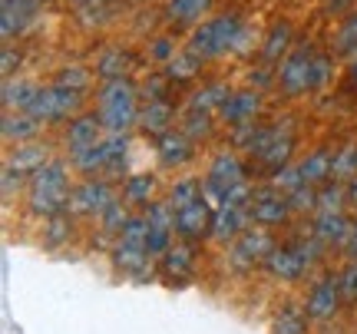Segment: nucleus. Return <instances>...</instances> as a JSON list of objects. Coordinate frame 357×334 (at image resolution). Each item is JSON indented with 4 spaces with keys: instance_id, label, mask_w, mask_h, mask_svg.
Listing matches in <instances>:
<instances>
[{
    "instance_id": "nucleus-33",
    "label": "nucleus",
    "mask_w": 357,
    "mask_h": 334,
    "mask_svg": "<svg viewBox=\"0 0 357 334\" xmlns=\"http://www.w3.org/2000/svg\"><path fill=\"white\" fill-rule=\"evenodd\" d=\"M73 229H77V215L73 212H60V215L43 219V245L47 248H63L73 238Z\"/></svg>"
},
{
    "instance_id": "nucleus-18",
    "label": "nucleus",
    "mask_w": 357,
    "mask_h": 334,
    "mask_svg": "<svg viewBox=\"0 0 357 334\" xmlns=\"http://www.w3.org/2000/svg\"><path fill=\"white\" fill-rule=\"evenodd\" d=\"M351 225H354V219L347 215L344 208H318V212L311 215V231H314L328 248H341V252L347 248Z\"/></svg>"
},
{
    "instance_id": "nucleus-49",
    "label": "nucleus",
    "mask_w": 357,
    "mask_h": 334,
    "mask_svg": "<svg viewBox=\"0 0 357 334\" xmlns=\"http://www.w3.org/2000/svg\"><path fill=\"white\" fill-rule=\"evenodd\" d=\"M26 182H30V176L26 172H20V169H13L3 162V176H0V189H3V199L10 202L17 192H24L26 189Z\"/></svg>"
},
{
    "instance_id": "nucleus-37",
    "label": "nucleus",
    "mask_w": 357,
    "mask_h": 334,
    "mask_svg": "<svg viewBox=\"0 0 357 334\" xmlns=\"http://www.w3.org/2000/svg\"><path fill=\"white\" fill-rule=\"evenodd\" d=\"M205 195V182L195 179V176H182V179L172 182V189H169V202H172V208H182L189 206V202H195V199H202Z\"/></svg>"
},
{
    "instance_id": "nucleus-32",
    "label": "nucleus",
    "mask_w": 357,
    "mask_h": 334,
    "mask_svg": "<svg viewBox=\"0 0 357 334\" xmlns=\"http://www.w3.org/2000/svg\"><path fill=\"white\" fill-rule=\"evenodd\" d=\"M202 66H205V60L199 56V53H192L189 47H182L162 70H166V77L172 79L176 86H185V83H192V79L202 73Z\"/></svg>"
},
{
    "instance_id": "nucleus-45",
    "label": "nucleus",
    "mask_w": 357,
    "mask_h": 334,
    "mask_svg": "<svg viewBox=\"0 0 357 334\" xmlns=\"http://www.w3.org/2000/svg\"><path fill=\"white\" fill-rule=\"evenodd\" d=\"M347 195H344V182L328 179L318 185V208H344Z\"/></svg>"
},
{
    "instance_id": "nucleus-16",
    "label": "nucleus",
    "mask_w": 357,
    "mask_h": 334,
    "mask_svg": "<svg viewBox=\"0 0 357 334\" xmlns=\"http://www.w3.org/2000/svg\"><path fill=\"white\" fill-rule=\"evenodd\" d=\"M261 106H265L261 90H252V86H245V90H231V96L225 100V106L218 109V123H225L229 129L245 126V123H258Z\"/></svg>"
},
{
    "instance_id": "nucleus-47",
    "label": "nucleus",
    "mask_w": 357,
    "mask_h": 334,
    "mask_svg": "<svg viewBox=\"0 0 357 334\" xmlns=\"http://www.w3.org/2000/svg\"><path fill=\"white\" fill-rule=\"evenodd\" d=\"M337 275H341V295H344V308H354V305H357V258H347Z\"/></svg>"
},
{
    "instance_id": "nucleus-10",
    "label": "nucleus",
    "mask_w": 357,
    "mask_h": 334,
    "mask_svg": "<svg viewBox=\"0 0 357 334\" xmlns=\"http://www.w3.org/2000/svg\"><path fill=\"white\" fill-rule=\"evenodd\" d=\"M116 199H119V192H116L113 179H106V176H86L83 182L73 185L70 212H73L77 219H100Z\"/></svg>"
},
{
    "instance_id": "nucleus-31",
    "label": "nucleus",
    "mask_w": 357,
    "mask_h": 334,
    "mask_svg": "<svg viewBox=\"0 0 357 334\" xmlns=\"http://www.w3.org/2000/svg\"><path fill=\"white\" fill-rule=\"evenodd\" d=\"M136 66V56L132 50H123V47H109L96 56L93 63V73L100 79H116V77H129V70Z\"/></svg>"
},
{
    "instance_id": "nucleus-58",
    "label": "nucleus",
    "mask_w": 357,
    "mask_h": 334,
    "mask_svg": "<svg viewBox=\"0 0 357 334\" xmlns=\"http://www.w3.org/2000/svg\"><path fill=\"white\" fill-rule=\"evenodd\" d=\"M77 3H79V0H77Z\"/></svg>"
},
{
    "instance_id": "nucleus-28",
    "label": "nucleus",
    "mask_w": 357,
    "mask_h": 334,
    "mask_svg": "<svg viewBox=\"0 0 357 334\" xmlns=\"http://www.w3.org/2000/svg\"><path fill=\"white\" fill-rule=\"evenodd\" d=\"M50 159H53L50 146L33 139V142H17V149H10L3 162L13 169H20V172H26V176H33V172H37L43 162H50Z\"/></svg>"
},
{
    "instance_id": "nucleus-13",
    "label": "nucleus",
    "mask_w": 357,
    "mask_h": 334,
    "mask_svg": "<svg viewBox=\"0 0 357 334\" xmlns=\"http://www.w3.org/2000/svg\"><path fill=\"white\" fill-rule=\"evenodd\" d=\"M212 212H215V202H212L208 195L176 208V238L192 242V245L205 242V238L212 235Z\"/></svg>"
},
{
    "instance_id": "nucleus-25",
    "label": "nucleus",
    "mask_w": 357,
    "mask_h": 334,
    "mask_svg": "<svg viewBox=\"0 0 357 334\" xmlns=\"http://www.w3.org/2000/svg\"><path fill=\"white\" fill-rule=\"evenodd\" d=\"M271 334H311V314L298 301H281L271 314Z\"/></svg>"
},
{
    "instance_id": "nucleus-30",
    "label": "nucleus",
    "mask_w": 357,
    "mask_h": 334,
    "mask_svg": "<svg viewBox=\"0 0 357 334\" xmlns=\"http://www.w3.org/2000/svg\"><path fill=\"white\" fill-rule=\"evenodd\" d=\"M298 166H301V176H305L307 185H321V182L331 179L334 172V149L331 146H314Z\"/></svg>"
},
{
    "instance_id": "nucleus-21",
    "label": "nucleus",
    "mask_w": 357,
    "mask_h": 334,
    "mask_svg": "<svg viewBox=\"0 0 357 334\" xmlns=\"http://www.w3.org/2000/svg\"><path fill=\"white\" fill-rule=\"evenodd\" d=\"M245 229H252V215H248V208H238V206H215L212 212V242L225 245L229 248Z\"/></svg>"
},
{
    "instance_id": "nucleus-20",
    "label": "nucleus",
    "mask_w": 357,
    "mask_h": 334,
    "mask_svg": "<svg viewBox=\"0 0 357 334\" xmlns=\"http://www.w3.org/2000/svg\"><path fill=\"white\" fill-rule=\"evenodd\" d=\"M155 159H159V166L169 169V172H176V169H185L195 159V142L182 132V129H169L166 136H159L155 139Z\"/></svg>"
},
{
    "instance_id": "nucleus-4",
    "label": "nucleus",
    "mask_w": 357,
    "mask_h": 334,
    "mask_svg": "<svg viewBox=\"0 0 357 334\" xmlns=\"http://www.w3.org/2000/svg\"><path fill=\"white\" fill-rule=\"evenodd\" d=\"M294 153H298V132H294V119H291V116L275 119V123H271V132H268V142L258 149L255 155H248L255 179H271L278 169H284L288 162H294Z\"/></svg>"
},
{
    "instance_id": "nucleus-12",
    "label": "nucleus",
    "mask_w": 357,
    "mask_h": 334,
    "mask_svg": "<svg viewBox=\"0 0 357 334\" xmlns=\"http://www.w3.org/2000/svg\"><path fill=\"white\" fill-rule=\"evenodd\" d=\"M261 268H265V275L271 282H278V284H298V282H305L307 275H314L311 261H307L305 252H301L294 242L275 245Z\"/></svg>"
},
{
    "instance_id": "nucleus-48",
    "label": "nucleus",
    "mask_w": 357,
    "mask_h": 334,
    "mask_svg": "<svg viewBox=\"0 0 357 334\" xmlns=\"http://www.w3.org/2000/svg\"><path fill=\"white\" fill-rule=\"evenodd\" d=\"M268 182H271L275 189H281V192H294L298 185H305V176H301V166H298V162H288V166L278 169Z\"/></svg>"
},
{
    "instance_id": "nucleus-9",
    "label": "nucleus",
    "mask_w": 357,
    "mask_h": 334,
    "mask_svg": "<svg viewBox=\"0 0 357 334\" xmlns=\"http://www.w3.org/2000/svg\"><path fill=\"white\" fill-rule=\"evenodd\" d=\"M305 308L311 314V321H321V324L334 321L341 314L344 295H341V275L337 271L321 268L314 275V282H311V288H307V295H305Z\"/></svg>"
},
{
    "instance_id": "nucleus-51",
    "label": "nucleus",
    "mask_w": 357,
    "mask_h": 334,
    "mask_svg": "<svg viewBox=\"0 0 357 334\" xmlns=\"http://www.w3.org/2000/svg\"><path fill=\"white\" fill-rule=\"evenodd\" d=\"M275 79H278V66H271V63H261V60H258V66L248 70V86H252V90L265 93V86H271Z\"/></svg>"
},
{
    "instance_id": "nucleus-3",
    "label": "nucleus",
    "mask_w": 357,
    "mask_h": 334,
    "mask_svg": "<svg viewBox=\"0 0 357 334\" xmlns=\"http://www.w3.org/2000/svg\"><path fill=\"white\" fill-rule=\"evenodd\" d=\"M96 113L102 119L106 132H129L139 123V83L132 77H116V79H100L96 86Z\"/></svg>"
},
{
    "instance_id": "nucleus-22",
    "label": "nucleus",
    "mask_w": 357,
    "mask_h": 334,
    "mask_svg": "<svg viewBox=\"0 0 357 334\" xmlns=\"http://www.w3.org/2000/svg\"><path fill=\"white\" fill-rule=\"evenodd\" d=\"M294 43H298V40H294L291 20H275V24L268 26V33L261 37V43H258V60H261V63L278 66L281 60L291 53Z\"/></svg>"
},
{
    "instance_id": "nucleus-50",
    "label": "nucleus",
    "mask_w": 357,
    "mask_h": 334,
    "mask_svg": "<svg viewBox=\"0 0 357 334\" xmlns=\"http://www.w3.org/2000/svg\"><path fill=\"white\" fill-rule=\"evenodd\" d=\"M20 66H24V53H20V47L3 43V50H0V73H3V79L17 77V73H20Z\"/></svg>"
},
{
    "instance_id": "nucleus-8",
    "label": "nucleus",
    "mask_w": 357,
    "mask_h": 334,
    "mask_svg": "<svg viewBox=\"0 0 357 334\" xmlns=\"http://www.w3.org/2000/svg\"><path fill=\"white\" fill-rule=\"evenodd\" d=\"M275 235H271V229H265V225H252V229H245L235 242L229 245V255H225V261H229L231 271H238V275H248V271H255L265 265V258L271 255V248H275Z\"/></svg>"
},
{
    "instance_id": "nucleus-56",
    "label": "nucleus",
    "mask_w": 357,
    "mask_h": 334,
    "mask_svg": "<svg viewBox=\"0 0 357 334\" xmlns=\"http://www.w3.org/2000/svg\"><path fill=\"white\" fill-rule=\"evenodd\" d=\"M79 3H89V7H109V3H119V0H79Z\"/></svg>"
},
{
    "instance_id": "nucleus-53",
    "label": "nucleus",
    "mask_w": 357,
    "mask_h": 334,
    "mask_svg": "<svg viewBox=\"0 0 357 334\" xmlns=\"http://www.w3.org/2000/svg\"><path fill=\"white\" fill-rule=\"evenodd\" d=\"M344 258H357V215H354V225H351V238H347Z\"/></svg>"
},
{
    "instance_id": "nucleus-17",
    "label": "nucleus",
    "mask_w": 357,
    "mask_h": 334,
    "mask_svg": "<svg viewBox=\"0 0 357 334\" xmlns=\"http://www.w3.org/2000/svg\"><path fill=\"white\" fill-rule=\"evenodd\" d=\"M178 119H182V113H178V106L172 100H142L136 129L146 139H159V136H166L169 129H176Z\"/></svg>"
},
{
    "instance_id": "nucleus-23",
    "label": "nucleus",
    "mask_w": 357,
    "mask_h": 334,
    "mask_svg": "<svg viewBox=\"0 0 357 334\" xmlns=\"http://www.w3.org/2000/svg\"><path fill=\"white\" fill-rule=\"evenodd\" d=\"M102 136H106V129H102V119L100 113L93 109V113H83L73 116L70 123H66L63 129V146L66 153H73V149H83V146H89V142H100Z\"/></svg>"
},
{
    "instance_id": "nucleus-27",
    "label": "nucleus",
    "mask_w": 357,
    "mask_h": 334,
    "mask_svg": "<svg viewBox=\"0 0 357 334\" xmlns=\"http://www.w3.org/2000/svg\"><path fill=\"white\" fill-rule=\"evenodd\" d=\"M231 96V86L222 83V79H212V83H202L199 90H192L185 96V109H195V113H215L225 106V100Z\"/></svg>"
},
{
    "instance_id": "nucleus-24",
    "label": "nucleus",
    "mask_w": 357,
    "mask_h": 334,
    "mask_svg": "<svg viewBox=\"0 0 357 334\" xmlns=\"http://www.w3.org/2000/svg\"><path fill=\"white\" fill-rule=\"evenodd\" d=\"M43 132V123L33 119L26 109H3L0 116V136L7 142H33L40 139Z\"/></svg>"
},
{
    "instance_id": "nucleus-46",
    "label": "nucleus",
    "mask_w": 357,
    "mask_h": 334,
    "mask_svg": "<svg viewBox=\"0 0 357 334\" xmlns=\"http://www.w3.org/2000/svg\"><path fill=\"white\" fill-rule=\"evenodd\" d=\"M334 77V56L331 53H318L314 66H311V93H321Z\"/></svg>"
},
{
    "instance_id": "nucleus-35",
    "label": "nucleus",
    "mask_w": 357,
    "mask_h": 334,
    "mask_svg": "<svg viewBox=\"0 0 357 334\" xmlns=\"http://www.w3.org/2000/svg\"><path fill=\"white\" fill-rule=\"evenodd\" d=\"M215 113H195V109H182V119H178V129L189 136L195 146L199 142H208L212 132H215Z\"/></svg>"
},
{
    "instance_id": "nucleus-34",
    "label": "nucleus",
    "mask_w": 357,
    "mask_h": 334,
    "mask_svg": "<svg viewBox=\"0 0 357 334\" xmlns=\"http://www.w3.org/2000/svg\"><path fill=\"white\" fill-rule=\"evenodd\" d=\"M37 90H40L37 83H30L24 77H10L3 79V86H0V103H3V109H26Z\"/></svg>"
},
{
    "instance_id": "nucleus-55",
    "label": "nucleus",
    "mask_w": 357,
    "mask_h": 334,
    "mask_svg": "<svg viewBox=\"0 0 357 334\" xmlns=\"http://www.w3.org/2000/svg\"><path fill=\"white\" fill-rule=\"evenodd\" d=\"M347 83H351V86L357 90V56L351 60V66H347Z\"/></svg>"
},
{
    "instance_id": "nucleus-36",
    "label": "nucleus",
    "mask_w": 357,
    "mask_h": 334,
    "mask_svg": "<svg viewBox=\"0 0 357 334\" xmlns=\"http://www.w3.org/2000/svg\"><path fill=\"white\" fill-rule=\"evenodd\" d=\"M331 43H334V56H347V60L357 56V10L341 17V24L334 30Z\"/></svg>"
},
{
    "instance_id": "nucleus-15",
    "label": "nucleus",
    "mask_w": 357,
    "mask_h": 334,
    "mask_svg": "<svg viewBox=\"0 0 357 334\" xmlns=\"http://www.w3.org/2000/svg\"><path fill=\"white\" fill-rule=\"evenodd\" d=\"M195 265H199V255H195V245L182 242L178 238L166 255L155 258V268H159V278H166L169 284H189L195 278Z\"/></svg>"
},
{
    "instance_id": "nucleus-7",
    "label": "nucleus",
    "mask_w": 357,
    "mask_h": 334,
    "mask_svg": "<svg viewBox=\"0 0 357 334\" xmlns=\"http://www.w3.org/2000/svg\"><path fill=\"white\" fill-rule=\"evenodd\" d=\"M314 56H318V50H314L307 40H298V43H294L291 53L278 63L275 86H278L281 96L298 100V96L311 93V66H314Z\"/></svg>"
},
{
    "instance_id": "nucleus-54",
    "label": "nucleus",
    "mask_w": 357,
    "mask_h": 334,
    "mask_svg": "<svg viewBox=\"0 0 357 334\" xmlns=\"http://www.w3.org/2000/svg\"><path fill=\"white\" fill-rule=\"evenodd\" d=\"M344 195H347V206H354V208H357V176H354V179H347V182H344Z\"/></svg>"
},
{
    "instance_id": "nucleus-2",
    "label": "nucleus",
    "mask_w": 357,
    "mask_h": 334,
    "mask_svg": "<svg viewBox=\"0 0 357 334\" xmlns=\"http://www.w3.org/2000/svg\"><path fill=\"white\" fill-rule=\"evenodd\" d=\"M70 159H50L30 176L26 182V212L37 215V219H50L60 212H70V195L77 182L70 179Z\"/></svg>"
},
{
    "instance_id": "nucleus-44",
    "label": "nucleus",
    "mask_w": 357,
    "mask_h": 334,
    "mask_svg": "<svg viewBox=\"0 0 357 334\" xmlns=\"http://www.w3.org/2000/svg\"><path fill=\"white\" fill-rule=\"evenodd\" d=\"M288 202H291L294 215H314L318 212V185H298L294 192H288Z\"/></svg>"
},
{
    "instance_id": "nucleus-39",
    "label": "nucleus",
    "mask_w": 357,
    "mask_h": 334,
    "mask_svg": "<svg viewBox=\"0 0 357 334\" xmlns=\"http://www.w3.org/2000/svg\"><path fill=\"white\" fill-rule=\"evenodd\" d=\"M53 83H56V86H66V90L89 93V86H93V70H86V66H79V63H66L56 70Z\"/></svg>"
},
{
    "instance_id": "nucleus-38",
    "label": "nucleus",
    "mask_w": 357,
    "mask_h": 334,
    "mask_svg": "<svg viewBox=\"0 0 357 334\" xmlns=\"http://www.w3.org/2000/svg\"><path fill=\"white\" fill-rule=\"evenodd\" d=\"M176 83L166 77V70H149V77L139 79V96L142 100H172Z\"/></svg>"
},
{
    "instance_id": "nucleus-1",
    "label": "nucleus",
    "mask_w": 357,
    "mask_h": 334,
    "mask_svg": "<svg viewBox=\"0 0 357 334\" xmlns=\"http://www.w3.org/2000/svg\"><path fill=\"white\" fill-rule=\"evenodd\" d=\"M255 40V30L245 24V17L238 10H222V13H212L208 20H202L199 26L189 30V40L185 47L192 53H199L205 63L208 60H218L225 53H245Z\"/></svg>"
},
{
    "instance_id": "nucleus-41",
    "label": "nucleus",
    "mask_w": 357,
    "mask_h": 334,
    "mask_svg": "<svg viewBox=\"0 0 357 334\" xmlns=\"http://www.w3.org/2000/svg\"><path fill=\"white\" fill-rule=\"evenodd\" d=\"M176 53H178L176 33H153L149 43H146V56H149L153 63H159V66H166Z\"/></svg>"
},
{
    "instance_id": "nucleus-42",
    "label": "nucleus",
    "mask_w": 357,
    "mask_h": 334,
    "mask_svg": "<svg viewBox=\"0 0 357 334\" xmlns=\"http://www.w3.org/2000/svg\"><path fill=\"white\" fill-rule=\"evenodd\" d=\"M357 176V142H344L341 149H334V172L331 179L347 182Z\"/></svg>"
},
{
    "instance_id": "nucleus-26",
    "label": "nucleus",
    "mask_w": 357,
    "mask_h": 334,
    "mask_svg": "<svg viewBox=\"0 0 357 334\" xmlns=\"http://www.w3.org/2000/svg\"><path fill=\"white\" fill-rule=\"evenodd\" d=\"M73 172H83V176H106V166H109V149H106V139L89 142L83 149H73L66 153Z\"/></svg>"
},
{
    "instance_id": "nucleus-6",
    "label": "nucleus",
    "mask_w": 357,
    "mask_h": 334,
    "mask_svg": "<svg viewBox=\"0 0 357 334\" xmlns=\"http://www.w3.org/2000/svg\"><path fill=\"white\" fill-rule=\"evenodd\" d=\"M248 179H252V162H245V155L238 153V149H218L202 176L205 195H208L215 206L222 202V195L229 192L231 185L248 182Z\"/></svg>"
},
{
    "instance_id": "nucleus-5",
    "label": "nucleus",
    "mask_w": 357,
    "mask_h": 334,
    "mask_svg": "<svg viewBox=\"0 0 357 334\" xmlns=\"http://www.w3.org/2000/svg\"><path fill=\"white\" fill-rule=\"evenodd\" d=\"M86 109V93L79 90H66V86H56V83H50V86H40L37 93H33V100H30V106H26V113L33 116V119H40L43 126H60V123H70L73 116H79Z\"/></svg>"
},
{
    "instance_id": "nucleus-19",
    "label": "nucleus",
    "mask_w": 357,
    "mask_h": 334,
    "mask_svg": "<svg viewBox=\"0 0 357 334\" xmlns=\"http://www.w3.org/2000/svg\"><path fill=\"white\" fill-rule=\"evenodd\" d=\"M215 10V0H166L162 7V20L169 30H192L202 20H208Z\"/></svg>"
},
{
    "instance_id": "nucleus-52",
    "label": "nucleus",
    "mask_w": 357,
    "mask_h": 334,
    "mask_svg": "<svg viewBox=\"0 0 357 334\" xmlns=\"http://www.w3.org/2000/svg\"><path fill=\"white\" fill-rule=\"evenodd\" d=\"M354 7V0H324V13L328 17H347Z\"/></svg>"
},
{
    "instance_id": "nucleus-57",
    "label": "nucleus",
    "mask_w": 357,
    "mask_h": 334,
    "mask_svg": "<svg viewBox=\"0 0 357 334\" xmlns=\"http://www.w3.org/2000/svg\"><path fill=\"white\" fill-rule=\"evenodd\" d=\"M129 3H136V7H149L153 0H129Z\"/></svg>"
},
{
    "instance_id": "nucleus-14",
    "label": "nucleus",
    "mask_w": 357,
    "mask_h": 334,
    "mask_svg": "<svg viewBox=\"0 0 357 334\" xmlns=\"http://www.w3.org/2000/svg\"><path fill=\"white\" fill-rule=\"evenodd\" d=\"M40 7H43V0H0V37H3V43L24 37L37 24Z\"/></svg>"
},
{
    "instance_id": "nucleus-43",
    "label": "nucleus",
    "mask_w": 357,
    "mask_h": 334,
    "mask_svg": "<svg viewBox=\"0 0 357 334\" xmlns=\"http://www.w3.org/2000/svg\"><path fill=\"white\" fill-rule=\"evenodd\" d=\"M142 215H146V222L155 225V229H176V208H172L169 199H153L149 206L142 208Z\"/></svg>"
},
{
    "instance_id": "nucleus-29",
    "label": "nucleus",
    "mask_w": 357,
    "mask_h": 334,
    "mask_svg": "<svg viewBox=\"0 0 357 334\" xmlns=\"http://www.w3.org/2000/svg\"><path fill=\"white\" fill-rule=\"evenodd\" d=\"M155 185H159V182H155L153 172H129L126 179H123L119 195H123V202H129L132 208H146L155 199Z\"/></svg>"
},
{
    "instance_id": "nucleus-40",
    "label": "nucleus",
    "mask_w": 357,
    "mask_h": 334,
    "mask_svg": "<svg viewBox=\"0 0 357 334\" xmlns=\"http://www.w3.org/2000/svg\"><path fill=\"white\" fill-rule=\"evenodd\" d=\"M129 215H132V212H129V202H123V195H119L113 206H109V208H106V212L100 215V219H96V225H100L102 235L116 238V235L123 231V225L129 222Z\"/></svg>"
},
{
    "instance_id": "nucleus-11",
    "label": "nucleus",
    "mask_w": 357,
    "mask_h": 334,
    "mask_svg": "<svg viewBox=\"0 0 357 334\" xmlns=\"http://www.w3.org/2000/svg\"><path fill=\"white\" fill-rule=\"evenodd\" d=\"M252 225H265V229H284L294 219V208L288 202V192L275 189L268 179H261V185H255V199L248 206Z\"/></svg>"
}]
</instances>
